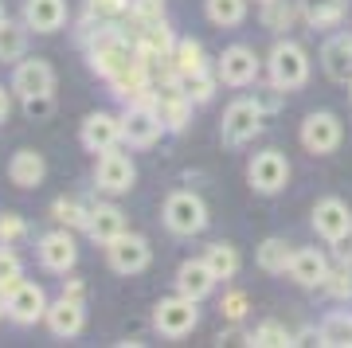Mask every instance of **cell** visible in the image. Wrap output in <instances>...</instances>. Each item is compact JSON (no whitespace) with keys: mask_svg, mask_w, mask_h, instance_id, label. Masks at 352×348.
Masks as SVG:
<instances>
[{"mask_svg":"<svg viewBox=\"0 0 352 348\" xmlns=\"http://www.w3.org/2000/svg\"><path fill=\"white\" fill-rule=\"evenodd\" d=\"M329 294V298H337V301H349L352 298V266L349 262H340L337 270H329L325 278V286H321Z\"/></svg>","mask_w":352,"mask_h":348,"instance_id":"d590c367","label":"cell"},{"mask_svg":"<svg viewBox=\"0 0 352 348\" xmlns=\"http://www.w3.org/2000/svg\"><path fill=\"white\" fill-rule=\"evenodd\" d=\"M24 51H28V24H0V59L4 63H20L24 59Z\"/></svg>","mask_w":352,"mask_h":348,"instance_id":"4dcf8cb0","label":"cell"},{"mask_svg":"<svg viewBox=\"0 0 352 348\" xmlns=\"http://www.w3.org/2000/svg\"><path fill=\"white\" fill-rule=\"evenodd\" d=\"M153 106H157V113H161V122H164V129H168V133H180V129L192 122V98L184 94V90L157 94V98H153Z\"/></svg>","mask_w":352,"mask_h":348,"instance_id":"cb8c5ba5","label":"cell"},{"mask_svg":"<svg viewBox=\"0 0 352 348\" xmlns=\"http://www.w3.org/2000/svg\"><path fill=\"white\" fill-rule=\"evenodd\" d=\"M204 262L212 266V274L219 282H227V278L239 274V250L231 247V243H212V247L204 250Z\"/></svg>","mask_w":352,"mask_h":348,"instance_id":"4316f807","label":"cell"},{"mask_svg":"<svg viewBox=\"0 0 352 348\" xmlns=\"http://www.w3.org/2000/svg\"><path fill=\"white\" fill-rule=\"evenodd\" d=\"M24 102V118L28 122H47L55 113V98L51 94H32V98H20Z\"/></svg>","mask_w":352,"mask_h":348,"instance_id":"74e56055","label":"cell"},{"mask_svg":"<svg viewBox=\"0 0 352 348\" xmlns=\"http://www.w3.org/2000/svg\"><path fill=\"white\" fill-rule=\"evenodd\" d=\"M8 317L16 325H36L39 317H47V294L36 282H20L8 290Z\"/></svg>","mask_w":352,"mask_h":348,"instance_id":"5bb4252c","label":"cell"},{"mask_svg":"<svg viewBox=\"0 0 352 348\" xmlns=\"http://www.w3.org/2000/svg\"><path fill=\"white\" fill-rule=\"evenodd\" d=\"M215 278L212 274V266L204 259H188V262H180V270H176V294H184V298H192V301H200V298H208L215 290Z\"/></svg>","mask_w":352,"mask_h":348,"instance_id":"ac0fdd59","label":"cell"},{"mask_svg":"<svg viewBox=\"0 0 352 348\" xmlns=\"http://www.w3.org/2000/svg\"><path fill=\"white\" fill-rule=\"evenodd\" d=\"M263 118L266 110L258 106L254 98H239L231 102L223 113V125H219V137H223V145H247V141H254V137L263 133Z\"/></svg>","mask_w":352,"mask_h":348,"instance_id":"7a4b0ae2","label":"cell"},{"mask_svg":"<svg viewBox=\"0 0 352 348\" xmlns=\"http://www.w3.org/2000/svg\"><path fill=\"white\" fill-rule=\"evenodd\" d=\"M161 133H168V129H164L161 113H157L153 102H133V106H126V113H122V141L126 145L149 149Z\"/></svg>","mask_w":352,"mask_h":348,"instance_id":"8992f818","label":"cell"},{"mask_svg":"<svg viewBox=\"0 0 352 348\" xmlns=\"http://www.w3.org/2000/svg\"><path fill=\"white\" fill-rule=\"evenodd\" d=\"M90 208L94 204H82V199H71V196H59L55 204H51V219L59 227H87V219H90Z\"/></svg>","mask_w":352,"mask_h":348,"instance_id":"f1b7e54d","label":"cell"},{"mask_svg":"<svg viewBox=\"0 0 352 348\" xmlns=\"http://www.w3.org/2000/svg\"><path fill=\"white\" fill-rule=\"evenodd\" d=\"M24 235H28V224L20 215H12V212L0 215V243H4V247H12L16 239H24Z\"/></svg>","mask_w":352,"mask_h":348,"instance_id":"f35d334b","label":"cell"},{"mask_svg":"<svg viewBox=\"0 0 352 348\" xmlns=\"http://www.w3.org/2000/svg\"><path fill=\"white\" fill-rule=\"evenodd\" d=\"M314 231L321 239H329V243H337V239H344L352 231V212H349V204L337 196H325V199H317V208H314Z\"/></svg>","mask_w":352,"mask_h":348,"instance_id":"7c38bea8","label":"cell"},{"mask_svg":"<svg viewBox=\"0 0 352 348\" xmlns=\"http://www.w3.org/2000/svg\"><path fill=\"white\" fill-rule=\"evenodd\" d=\"M0 282H4L8 290L24 282V262L16 259L12 250H4V247H0Z\"/></svg>","mask_w":352,"mask_h":348,"instance_id":"8d00e7d4","label":"cell"},{"mask_svg":"<svg viewBox=\"0 0 352 348\" xmlns=\"http://www.w3.org/2000/svg\"><path fill=\"white\" fill-rule=\"evenodd\" d=\"M302 16L309 28H333L344 20V4L340 0H302Z\"/></svg>","mask_w":352,"mask_h":348,"instance_id":"83f0119b","label":"cell"},{"mask_svg":"<svg viewBox=\"0 0 352 348\" xmlns=\"http://www.w3.org/2000/svg\"><path fill=\"white\" fill-rule=\"evenodd\" d=\"M254 102H258L263 110H278V102H282V87H278V83H270L263 94H254Z\"/></svg>","mask_w":352,"mask_h":348,"instance_id":"60d3db41","label":"cell"},{"mask_svg":"<svg viewBox=\"0 0 352 348\" xmlns=\"http://www.w3.org/2000/svg\"><path fill=\"white\" fill-rule=\"evenodd\" d=\"M4 313H8V286L0 282V317H4Z\"/></svg>","mask_w":352,"mask_h":348,"instance_id":"f6af8a7d","label":"cell"},{"mask_svg":"<svg viewBox=\"0 0 352 348\" xmlns=\"http://www.w3.org/2000/svg\"><path fill=\"white\" fill-rule=\"evenodd\" d=\"M94 180H98L102 192H110V196H122V192H129L133 188V180H138V168H133V161H129L126 153H118V145L106 153H98V168H94Z\"/></svg>","mask_w":352,"mask_h":348,"instance_id":"ba28073f","label":"cell"},{"mask_svg":"<svg viewBox=\"0 0 352 348\" xmlns=\"http://www.w3.org/2000/svg\"><path fill=\"white\" fill-rule=\"evenodd\" d=\"M0 24H4V4H0Z\"/></svg>","mask_w":352,"mask_h":348,"instance_id":"bcb514c9","label":"cell"},{"mask_svg":"<svg viewBox=\"0 0 352 348\" xmlns=\"http://www.w3.org/2000/svg\"><path fill=\"white\" fill-rule=\"evenodd\" d=\"M349 94H352V83H349Z\"/></svg>","mask_w":352,"mask_h":348,"instance_id":"7dc6e473","label":"cell"},{"mask_svg":"<svg viewBox=\"0 0 352 348\" xmlns=\"http://www.w3.org/2000/svg\"><path fill=\"white\" fill-rule=\"evenodd\" d=\"M63 298L87 301V286H82V282H78V278H71V282H63Z\"/></svg>","mask_w":352,"mask_h":348,"instance_id":"b9f144b4","label":"cell"},{"mask_svg":"<svg viewBox=\"0 0 352 348\" xmlns=\"http://www.w3.org/2000/svg\"><path fill=\"white\" fill-rule=\"evenodd\" d=\"M173 67L180 71V75H196V71H204V67H208V59H204V47L196 43V39H176Z\"/></svg>","mask_w":352,"mask_h":348,"instance_id":"1f68e13d","label":"cell"},{"mask_svg":"<svg viewBox=\"0 0 352 348\" xmlns=\"http://www.w3.org/2000/svg\"><path fill=\"white\" fill-rule=\"evenodd\" d=\"M266 67H270V83H278L282 90H298V87H305V78H309V59H305V47H298L294 39L274 43V51H270Z\"/></svg>","mask_w":352,"mask_h":348,"instance_id":"3957f363","label":"cell"},{"mask_svg":"<svg viewBox=\"0 0 352 348\" xmlns=\"http://www.w3.org/2000/svg\"><path fill=\"white\" fill-rule=\"evenodd\" d=\"M321 67L333 83H352V36L340 32V36L325 39L321 47Z\"/></svg>","mask_w":352,"mask_h":348,"instance_id":"ffe728a7","label":"cell"},{"mask_svg":"<svg viewBox=\"0 0 352 348\" xmlns=\"http://www.w3.org/2000/svg\"><path fill=\"white\" fill-rule=\"evenodd\" d=\"M219 83H227V87H251L254 78H258V71H263V63L254 59L251 47H243V43H235V47H227L223 55H219Z\"/></svg>","mask_w":352,"mask_h":348,"instance_id":"8fae6325","label":"cell"},{"mask_svg":"<svg viewBox=\"0 0 352 348\" xmlns=\"http://www.w3.org/2000/svg\"><path fill=\"white\" fill-rule=\"evenodd\" d=\"M258 270H266V274H286L289 270V259H294V250H289V243L286 239H278V235H270V239H263L258 243Z\"/></svg>","mask_w":352,"mask_h":348,"instance_id":"d4e9b609","label":"cell"},{"mask_svg":"<svg viewBox=\"0 0 352 348\" xmlns=\"http://www.w3.org/2000/svg\"><path fill=\"white\" fill-rule=\"evenodd\" d=\"M8 113H12V87H0V125L8 122Z\"/></svg>","mask_w":352,"mask_h":348,"instance_id":"ee69618b","label":"cell"},{"mask_svg":"<svg viewBox=\"0 0 352 348\" xmlns=\"http://www.w3.org/2000/svg\"><path fill=\"white\" fill-rule=\"evenodd\" d=\"M317 345L325 348H352V313H329L317 329Z\"/></svg>","mask_w":352,"mask_h":348,"instance_id":"484cf974","label":"cell"},{"mask_svg":"<svg viewBox=\"0 0 352 348\" xmlns=\"http://www.w3.org/2000/svg\"><path fill=\"white\" fill-rule=\"evenodd\" d=\"M78 137H82V149L106 153L122 141V118H113V113H106V110H94L87 122H82V133Z\"/></svg>","mask_w":352,"mask_h":348,"instance_id":"2e32d148","label":"cell"},{"mask_svg":"<svg viewBox=\"0 0 352 348\" xmlns=\"http://www.w3.org/2000/svg\"><path fill=\"white\" fill-rule=\"evenodd\" d=\"M87 235L98 243V247H110L118 235H126V215L122 208L113 204H94L90 208V219H87Z\"/></svg>","mask_w":352,"mask_h":348,"instance_id":"d6986e66","label":"cell"},{"mask_svg":"<svg viewBox=\"0 0 352 348\" xmlns=\"http://www.w3.org/2000/svg\"><path fill=\"white\" fill-rule=\"evenodd\" d=\"M333 250H337V262H349V266H352V231L344 239H337V247H333Z\"/></svg>","mask_w":352,"mask_h":348,"instance_id":"7bdbcfd3","label":"cell"},{"mask_svg":"<svg viewBox=\"0 0 352 348\" xmlns=\"http://www.w3.org/2000/svg\"><path fill=\"white\" fill-rule=\"evenodd\" d=\"M39 262L51 274H67L78 262V247H75V239H71L67 227L63 231H47V235L39 239Z\"/></svg>","mask_w":352,"mask_h":348,"instance_id":"9a60e30c","label":"cell"},{"mask_svg":"<svg viewBox=\"0 0 352 348\" xmlns=\"http://www.w3.org/2000/svg\"><path fill=\"white\" fill-rule=\"evenodd\" d=\"M204 12L215 28H239L247 20V0H208Z\"/></svg>","mask_w":352,"mask_h":348,"instance_id":"f546056e","label":"cell"},{"mask_svg":"<svg viewBox=\"0 0 352 348\" xmlns=\"http://www.w3.org/2000/svg\"><path fill=\"white\" fill-rule=\"evenodd\" d=\"M24 24L36 32H59L67 24V4L63 0H28L24 4Z\"/></svg>","mask_w":352,"mask_h":348,"instance_id":"603a6c76","label":"cell"},{"mask_svg":"<svg viewBox=\"0 0 352 348\" xmlns=\"http://www.w3.org/2000/svg\"><path fill=\"white\" fill-rule=\"evenodd\" d=\"M340 137H344V129H340V118L337 113H329V110H317L309 113L302 122V145L314 157H329V153L340 145Z\"/></svg>","mask_w":352,"mask_h":348,"instance_id":"52a82bcc","label":"cell"},{"mask_svg":"<svg viewBox=\"0 0 352 348\" xmlns=\"http://www.w3.org/2000/svg\"><path fill=\"white\" fill-rule=\"evenodd\" d=\"M106 259H110V266L118 274H141L145 266H149L153 259V250H149V239H141V235H118L106 247Z\"/></svg>","mask_w":352,"mask_h":348,"instance_id":"30bf717a","label":"cell"},{"mask_svg":"<svg viewBox=\"0 0 352 348\" xmlns=\"http://www.w3.org/2000/svg\"><path fill=\"white\" fill-rule=\"evenodd\" d=\"M47 329L55 336H78L82 333V325H87V305L75 298H59L55 305H47Z\"/></svg>","mask_w":352,"mask_h":348,"instance_id":"44dd1931","label":"cell"},{"mask_svg":"<svg viewBox=\"0 0 352 348\" xmlns=\"http://www.w3.org/2000/svg\"><path fill=\"white\" fill-rule=\"evenodd\" d=\"M43 176H47V161H43L36 149L12 153V161H8V180H12L16 188H39Z\"/></svg>","mask_w":352,"mask_h":348,"instance_id":"7402d4cb","label":"cell"},{"mask_svg":"<svg viewBox=\"0 0 352 348\" xmlns=\"http://www.w3.org/2000/svg\"><path fill=\"white\" fill-rule=\"evenodd\" d=\"M196 321H200V309H196V301L184 298V294L157 301V309H153V325H157V333L168 336V340L188 336L192 329H196Z\"/></svg>","mask_w":352,"mask_h":348,"instance_id":"5b68a950","label":"cell"},{"mask_svg":"<svg viewBox=\"0 0 352 348\" xmlns=\"http://www.w3.org/2000/svg\"><path fill=\"white\" fill-rule=\"evenodd\" d=\"M164 227L173 235H200L208 227V204L196 192H173L164 199Z\"/></svg>","mask_w":352,"mask_h":348,"instance_id":"277c9868","label":"cell"},{"mask_svg":"<svg viewBox=\"0 0 352 348\" xmlns=\"http://www.w3.org/2000/svg\"><path fill=\"white\" fill-rule=\"evenodd\" d=\"M215 83H219V71H196V75H184V94H188L192 102H212L215 94Z\"/></svg>","mask_w":352,"mask_h":348,"instance_id":"836d02e7","label":"cell"},{"mask_svg":"<svg viewBox=\"0 0 352 348\" xmlns=\"http://www.w3.org/2000/svg\"><path fill=\"white\" fill-rule=\"evenodd\" d=\"M8 87H12V94H20V98L51 94V90H55V71H51V63H43V59H20Z\"/></svg>","mask_w":352,"mask_h":348,"instance_id":"4fadbf2b","label":"cell"},{"mask_svg":"<svg viewBox=\"0 0 352 348\" xmlns=\"http://www.w3.org/2000/svg\"><path fill=\"white\" fill-rule=\"evenodd\" d=\"M219 309H223L227 321H243V317H247V294H239V290H227Z\"/></svg>","mask_w":352,"mask_h":348,"instance_id":"ab89813d","label":"cell"},{"mask_svg":"<svg viewBox=\"0 0 352 348\" xmlns=\"http://www.w3.org/2000/svg\"><path fill=\"white\" fill-rule=\"evenodd\" d=\"M286 274L302 290H317V286H325V278H329V259L317 247H302V250H294Z\"/></svg>","mask_w":352,"mask_h":348,"instance_id":"e0dca14e","label":"cell"},{"mask_svg":"<svg viewBox=\"0 0 352 348\" xmlns=\"http://www.w3.org/2000/svg\"><path fill=\"white\" fill-rule=\"evenodd\" d=\"M247 180H251V188H254V192H263V196H274V192H282V188H286V180H289L286 157H282L278 149L258 153V157L251 161V168H247Z\"/></svg>","mask_w":352,"mask_h":348,"instance_id":"9c48e42d","label":"cell"},{"mask_svg":"<svg viewBox=\"0 0 352 348\" xmlns=\"http://www.w3.org/2000/svg\"><path fill=\"white\" fill-rule=\"evenodd\" d=\"M247 345H254V348H286V345H298V340H294L278 321H263L251 336H247Z\"/></svg>","mask_w":352,"mask_h":348,"instance_id":"d6a6232c","label":"cell"},{"mask_svg":"<svg viewBox=\"0 0 352 348\" xmlns=\"http://www.w3.org/2000/svg\"><path fill=\"white\" fill-rule=\"evenodd\" d=\"M87 55H90V71L94 75L113 78V75H122L126 67L138 63V43L122 28H102L98 36L87 39Z\"/></svg>","mask_w":352,"mask_h":348,"instance_id":"6da1fadb","label":"cell"},{"mask_svg":"<svg viewBox=\"0 0 352 348\" xmlns=\"http://www.w3.org/2000/svg\"><path fill=\"white\" fill-rule=\"evenodd\" d=\"M289 24H294V4L289 0H263V28L286 32Z\"/></svg>","mask_w":352,"mask_h":348,"instance_id":"e575fe53","label":"cell"}]
</instances>
